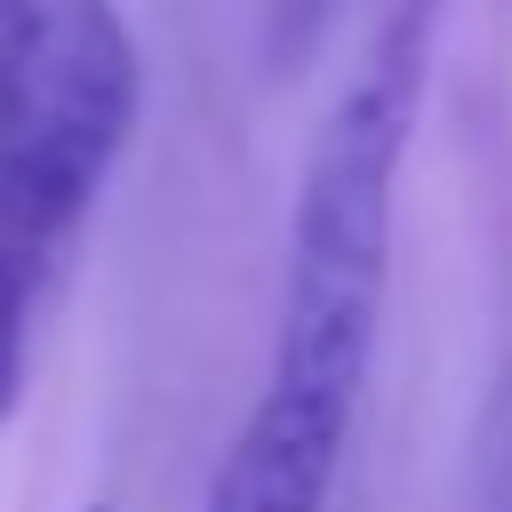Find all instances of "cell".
Masks as SVG:
<instances>
[{
    "mask_svg": "<svg viewBox=\"0 0 512 512\" xmlns=\"http://www.w3.org/2000/svg\"><path fill=\"white\" fill-rule=\"evenodd\" d=\"M440 24H448V0H376L344 88L328 96V112L304 144L272 368H264L272 392L360 408V384L376 360V320H384V280H392L400 168H408L424 88L440 64Z\"/></svg>",
    "mask_w": 512,
    "mask_h": 512,
    "instance_id": "1",
    "label": "cell"
},
{
    "mask_svg": "<svg viewBox=\"0 0 512 512\" xmlns=\"http://www.w3.org/2000/svg\"><path fill=\"white\" fill-rule=\"evenodd\" d=\"M136 120L144 56L120 0H0V416Z\"/></svg>",
    "mask_w": 512,
    "mask_h": 512,
    "instance_id": "2",
    "label": "cell"
},
{
    "mask_svg": "<svg viewBox=\"0 0 512 512\" xmlns=\"http://www.w3.org/2000/svg\"><path fill=\"white\" fill-rule=\"evenodd\" d=\"M344 440H352V408L296 400V392L264 384L256 408H248V424L216 456L200 512H328Z\"/></svg>",
    "mask_w": 512,
    "mask_h": 512,
    "instance_id": "3",
    "label": "cell"
},
{
    "mask_svg": "<svg viewBox=\"0 0 512 512\" xmlns=\"http://www.w3.org/2000/svg\"><path fill=\"white\" fill-rule=\"evenodd\" d=\"M328 8H336V0H264V40H272V64H296V56L320 40Z\"/></svg>",
    "mask_w": 512,
    "mask_h": 512,
    "instance_id": "4",
    "label": "cell"
},
{
    "mask_svg": "<svg viewBox=\"0 0 512 512\" xmlns=\"http://www.w3.org/2000/svg\"><path fill=\"white\" fill-rule=\"evenodd\" d=\"M80 512H112V504H104V496H96V504H80Z\"/></svg>",
    "mask_w": 512,
    "mask_h": 512,
    "instance_id": "5",
    "label": "cell"
}]
</instances>
